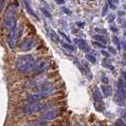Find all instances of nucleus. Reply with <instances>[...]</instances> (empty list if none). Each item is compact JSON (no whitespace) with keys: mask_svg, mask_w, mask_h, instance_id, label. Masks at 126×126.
Returning <instances> with one entry per match:
<instances>
[{"mask_svg":"<svg viewBox=\"0 0 126 126\" xmlns=\"http://www.w3.org/2000/svg\"><path fill=\"white\" fill-rule=\"evenodd\" d=\"M36 63L35 58L32 54L21 55L16 59V68L22 74H29L33 72Z\"/></svg>","mask_w":126,"mask_h":126,"instance_id":"obj_1","label":"nucleus"},{"mask_svg":"<svg viewBox=\"0 0 126 126\" xmlns=\"http://www.w3.org/2000/svg\"><path fill=\"white\" fill-rule=\"evenodd\" d=\"M50 103H38V102H34V103H31V104H28L26 105L25 107L23 108V113L25 115H32L34 113H38V112H41L45 109H47V108L51 107Z\"/></svg>","mask_w":126,"mask_h":126,"instance_id":"obj_2","label":"nucleus"},{"mask_svg":"<svg viewBox=\"0 0 126 126\" xmlns=\"http://www.w3.org/2000/svg\"><path fill=\"white\" fill-rule=\"evenodd\" d=\"M21 34H22V27L14 28L13 30L10 31V33L8 35V45L10 48H14L17 46Z\"/></svg>","mask_w":126,"mask_h":126,"instance_id":"obj_3","label":"nucleus"},{"mask_svg":"<svg viewBox=\"0 0 126 126\" xmlns=\"http://www.w3.org/2000/svg\"><path fill=\"white\" fill-rule=\"evenodd\" d=\"M4 24H5V27L10 31L16 28V16H15V12L13 9H10L8 11L4 18Z\"/></svg>","mask_w":126,"mask_h":126,"instance_id":"obj_4","label":"nucleus"},{"mask_svg":"<svg viewBox=\"0 0 126 126\" xmlns=\"http://www.w3.org/2000/svg\"><path fill=\"white\" fill-rule=\"evenodd\" d=\"M36 43L32 38H26L22 41L20 44V49L22 51H30L32 50L33 47H35Z\"/></svg>","mask_w":126,"mask_h":126,"instance_id":"obj_5","label":"nucleus"},{"mask_svg":"<svg viewBox=\"0 0 126 126\" xmlns=\"http://www.w3.org/2000/svg\"><path fill=\"white\" fill-rule=\"evenodd\" d=\"M62 113L60 110H51V111H48L46 114L43 115L42 117V120H45V121H48V120H53L57 119L59 116H61Z\"/></svg>","mask_w":126,"mask_h":126,"instance_id":"obj_6","label":"nucleus"},{"mask_svg":"<svg viewBox=\"0 0 126 126\" xmlns=\"http://www.w3.org/2000/svg\"><path fill=\"white\" fill-rule=\"evenodd\" d=\"M54 87V84H53V82H41V83H39L37 85H35L33 88L34 90H36V91H39V92H45V91H47V90H49V89L53 88Z\"/></svg>","mask_w":126,"mask_h":126,"instance_id":"obj_7","label":"nucleus"},{"mask_svg":"<svg viewBox=\"0 0 126 126\" xmlns=\"http://www.w3.org/2000/svg\"><path fill=\"white\" fill-rule=\"evenodd\" d=\"M47 96L43 93V92H39L37 94H34V95H32V96H30L29 98H28V101H30L31 103H34V102H38L39 101H41V100H44V99H47Z\"/></svg>","mask_w":126,"mask_h":126,"instance_id":"obj_8","label":"nucleus"},{"mask_svg":"<svg viewBox=\"0 0 126 126\" xmlns=\"http://www.w3.org/2000/svg\"><path fill=\"white\" fill-rule=\"evenodd\" d=\"M46 69H47V63L46 61L42 60V61H39L36 63V65H35V68L33 70V72L36 73V74H40Z\"/></svg>","mask_w":126,"mask_h":126,"instance_id":"obj_9","label":"nucleus"},{"mask_svg":"<svg viewBox=\"0 0 126 126\" xmlns=\"http://www.w3.org/2000/svg\"><path fill=\"white\" fill-rule=\"evenodd\" d=\"M22 1H23V3H24V6H25V8H26V10H27V12H28V13H29V14H31V15H32V16H33V17H35L37 20H39L38 16L35 14V13L33 12V10H32V6H31V4H30V2H29L28 0H22Z\"/></svg>","mask_w":126,"mask_h":126,"instance_id":"obj_10","label":"nucleus"},{"mask_svg":"<svg viewBox=\"0 0 126 126\" xmlns=\"http://www.w3.org/2000/svg\"><path fill=\"white\" fill-rule=\"evenodd\" d=\"M101 91L104 94L105 97H109L112 95V87L110 85H102L101 86Z\"/></svg>","mask_w":126,"mask_h":126,"instance_id":"obj_11","label":"nucleus"},{"mask_svg":"<svg viewBox=\"0 0 126 126\" xmlns=\"http://www.w3.org/2000/svg\"><path fill=\"white\" fill-rule=\"evenodd\" d=\"M48 35H49V38H50L53 42H55V43L60 42V36H59L58 33H56L54 31L51 30L50 32H49V33H48Z\"/></svg>","mask_w":126,"mask_h":126,"instance_id":"obj_12","label":"nucleus"},{"mask_svg":"<svg viewBox=\"0 0 126 126\" xmlns=\"http://www.w3.org/2000/svg\"><path fill=\"white\" fill-rule=\"evenodd\" d=\"M94 97H95V100L96 101H101V99H102V95L101 94V92H100V90L98 88H95L94 89Z\"/></svg>","mask_w":126,"mask_h":126,"instance_id":"obj_13","label":"nucleus"},{"mask_svg":"<svg viewBox=\"0 0 126 126\" xmlns=\"http://www.w3.org/2000/svg\"><path fill=\"white\" fill-rule=\"evenodd\" d=\"M61 44H62V47H63L66 48V49H68V50H70V51H74V50H75V47H74V46L70 45L69 43H65V42H61Z\"/></svg>","mask_w":126,"mask_h":126,"instance_id":"obj_14","label":"nucleus"},{"mask_svg":"<svg viewBox=\"0 0 126 126\" xmlns=\"http://www.w3.org/2000/svg\"><path fill=\"white\" fill-rule=\"evenodd\" d=\"M75 42L78 43V46H79V47L80 48H82V49H84L85 47H86V42L84 41V40H75Z\"/></svg>","mask_w":126,"mask_h":126,"instance_id":"obj_15","label":"nucleus"},{"mask_svg":"<svg viewBox=\"0 0 126 126\" xmlns=\"http://www.w3.org/2000/svg\"><path fill=\"white\" fill-rule=\"evenodd\" d=\"M85 58L88 60L89 62H91L92 63H97V60H96V58H95L93 55H91V54H86V55H85Z\"/></svg>","mask_w":126,"mask_h":126,"instance_id":"obj_16","label":"nucleus"},{"mask_svg":"<svg viewBox=\"0 0 126 126\" xmlns=\"http://www.w3.org/2000/svg\"><path fill=\"white\" fill-rule=\"evenodd\" d=\"M113 43H114V45H116V47H117L119 49H120V40H119V38L117 37V36H114L113 37Z\"/></svg>","mask_w":126,"mask_h":126,"instance_id":"obj_17","label":"nucleus"},{"mask_svg":"<svg viewBox=\"0 0 126 126\" xmlns=\"http://www.w3.org/2000/svg\"><path fill=\"white\" fill-rule=\"evenodd\" d=\"M35 85H36V82L35 81H29V82H26L25 83L26 87H31V86L34 87Z\"/></svg>","mask_w":126,"mask_h":126,"instance_id":"obj_18","label":"nucleus"},{"mask_svg":"<svg viewBox=\"0 0 126 126\" xmlns=\"http://www.w3.org/2000/svg\"><path fill=\"white\" fill-rule=\"evenodd\" d=\"M41 12L44 13V14L46 15V16H47V18H52V15L50 14V13H49L48 11H47L46 9L42 8V9H41Z\"/></svg>","mask_w":126,"mask_h":126,"instance_id":"obj_19","label":"nucleus"},{"mask_svg":"<svg viewBox=\"0 0 126 126\" xmlns=\"http://www.w3.org/2000/svg\"><path fill=\"white\" fill-rule=\"evenodd\" d=\"M94 38L96 39V40H99V41H101V43H103L104 45L106 44V40H105L104 38L102 37V36H101V35H95Z\"/></svg>","mask_w":126,"mask_h":126,"instance_id":"obj_20","label":"nucleus"},{"mask_svg":"<svg viewBox=\"0 0 126 126\" xmlns=\"http://www.w3.org/2000/svg\"><path fill=\"white\" fill-rule=\"evenodd\" d=\"M62 11H63L64 13H66V14H68V15H71V13H72V12L70 11L69 9H67L66 7H62Z\"/></svg>","mask_w":126,"mask_h":126,"instance_id":"obj_21","label":"nucleus"},{"mask_svg":"<svg viewBox=\"0 0 126 126\" xmlns=\"http://www.w3.org/2000/svg\"><path fill=\"white\" fill-rule=\"evenodd\" d=\"M59 34H60V35H62V36H63V37L64 38V39H65L66 41H67V43H69V42H70V39H69V38H68V36H67L66 34H64V33H63V32H61V31H59Z\"/></svg>","mask_w":126,"mask_h":126,"instance_id":"obj_22","label":"nucleus"},{"mask_svg":"<svg viewBox=\"0 0 126 126\" xmlns=\"http://www.w3.org/2000/svg\"><path fill=\"white\" fill-rule=\"evenodd\" d=\"M93 45H94L95 47H101V48H104L105 47V46L102 45L101 43H100V42H93Z\"/></svg>","mask_w":126,"mask_h":126,"instance_id":"obj_23","label":"nucleus"},{"mask_svg":"<svg viewBox=\"0 0 126 126\" xmlns=\"http://www.w3.org/2000/svg\"><path fill=\"white\" fill-rule=\"evenodd\" d=\"M4 7H5V0H0V13L3 11Z\"/></svg>","mask_w":126,"mask_h":126,"instance_id":"obj_24","label":"nucleus"},{"mask_svg":"<svg viewBox=\"0 0 126 126\" xmlns=\"http://www.w3.org/2000/svg\"><path fill=\"white\" fill-rule=\"evenodd\" d=\"M116 125L117 126H126V124L122 121V120H119L118 121H117V123H116Z\"/></svg>","mask_w":126,"mask_h":126,"instance_id":"obj_25","label":"nucleus"},{"mask_svg":"<svg viewBox=\"0 0 126 126\" xmlns=\"http://www.w3.org/2000/svg\"><path fill=\"white\" fill-rule=\"evenodd\" d=\"M43 125H45V123L43 121H37V122H34L32 124V126H43Z\"/></svg>","mask_w":126,"mask_h":126,"instance_id":"obj_26","label":"nucleus"},{"mask_svg":"<svg viewBox=\"0 0 126 126\" xmlns=\"http://www.w3.org/2000/svg\"><path fill=\"white\" fill-rule=\"evenodd\" d=\"M101 81L104 82L105 84H107L108 82H109V81H108V79H107V77H105V76L103 75L102 77H101Z\"/></svg>","mask_w":126,"mask_h":126,"instance_id":"obj_27","label":"nucleus"},{"mask_svg":"<svg viewBox=\"0 0 126 126\" xmlns=\"http://www.w3.org/2000/svg\"><path fill=\"white\" fill-rule=\"evenodd\" d=\"M55 2H56L57 4H59V5H63V4H64V0H55Z\"/></svg>","mask_w":126,"mask_h":126,"instance_id":"obj_28","label":"nucleus"},{"mask_svg":"<svg viewBox=\"0 0 126 126\" xmlns=\"http://www.w3.org/2000/svg\"><path fill=\"white\" fill-rule=\"evenodd\" d=\"M109 50H110L111 52H112V54H117V52H116V50L114 49L113 47H109Z\"/></svg>","mask_w":126,"mask_h":126,"instance_id":"obj_29","label":"nucleus"},{"mask_svg":"<svg viewBox=\"0 0 126 126\" xmlns=\"http://www.w3.org/2000/svg\"><path fill=\"white\" fill-rule=\"evenodd\" d=\"M101 54H102V55H104V56H106V57L109 56V54L107 53V51H105V50H102V51H101Z\"/></svg>","mask_w":126,"mask_h":126,"instance_id":"obj_30","label":"nucleus"},{"mask_svg":"<svg viewBox=\"0 0 126 126\" xmlns=\"http://www.w3.org/2000/svg\"><path fill=\"white\" fill-rule=\"evenodd\" d=\"M121 75H122V78L124 79V81L126 82V71H123V72L121 73Z\"/></svg>","mask_w":126,"mask_h":126,"instance_id":"obj_31","label":"nucleus"},{"mask_svg":"<svg viewBox=\"0 0 126 126\" xmlns=\"http://www.w3.org/2000/svg\"><path fill=\"white\" fill-rule=\"evenodd\" d=\"M111 30H112L113 32H118V30H117V28H116V27H111Z\"/></svg>","mask_w":126,"mask_h":126,"instance_id":"obj_32","label":"nucleus"},{"mask_svg":"<svg viewBox=\"0 0 126 126\" xmlns=\"http://www.w3.org/2000/svg\"><path fill=\"white\" fill-rule=\"evenodd\" d=\"M77 25L80 26V27H83V26H84V24H83V23H80V22H77Z\"/></svg>","mask_w":126,"mask_h":126,"instance_id":"obj_33","label":"nucleus"},{"mask_svg":"<svg viewBox=\"0 0 126 126\" xmlns=\"http://www.w3.org/2000/svg\"><path fill=\"white\" fill-rule=\"evenodd\" d=\"M124 35H125V36H126V32H125V33H124Z\"/></svg>","mask_w":126,"mask_h":126,"instance_id":"obj_34","label":"nucleus"}]
</instances>
